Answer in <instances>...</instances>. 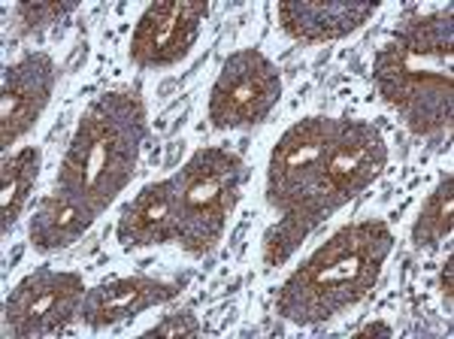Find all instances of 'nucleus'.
<instances>
[{
  "instance_id": "obj_12",
  "label": "nucleus",
  "mask_w": 454,
  "mask_h": 339,
  "mask_svg": "<svg viewBox=\"0 0 454 339\" xmlns=\"http://www.w3.org/2000/svg\"><path fill=\"white\" fill-rule=\"evenodd\" d=\"M179 233L176 197L170 179L145 185L140 194L124 206L119 218V242L124 248H149L173 242Z\"/></svg>"
},
{
  "instance_id": "obj_15",
  "label": "nucleus",
  "mask_w": 454,
  "mask_h": 339,
  "mask_svg": "<svg viewBox=\"0 0 454 339\" xmlns=\"http://www.w3.org/2000/svg\"><path fill=\"white\" fill-rule=\"evenodd\" d=\"M40 149L27 146V149L10 154L4 161V167H0V194H4L0 197V218H4V233H10V227L16 225V218L25 209L36 176H40Z\"/></svg>"
},
{
  "instance_id": "obj_10",
  "label": "nucleus",
  "mask_w": 454,
  "mask_h": 339,
  "mask_svg": "<svg viewBox=\"0 0 454 339\" xmlns=\"http://www.w3.org/2000/svg\"><path fill=\"white\" fill-rule=\"evenodd\" d=\"M385 161L387 146L379 128L364 119H351L348 113L342 115L331 143V161H327V173L340 201L348 203L364 188H370L372 179L385 170Z\"/></svg>"
},
{
  "instance_id": "obj_17",
  "label": "nucleus",
  "mask_w": 454,
  "mask_h": 339,
  "mask_svg": "<svg viewBox=\"0 0 454 339\" xmlns=\"http://www.w3.org/2000/svg\"><path fill=\"white\" fill-rule=\"evenodd\" d=\"M312 233L309 225H303L300 218H285L276 227H270L263 237V264L267 267H282L291 255L300 248V242Z\"/></svg>"
},
{
  "instance_id": "obj_6",
  "label": "nucleus",
  "mask_w": 454,
  "mask_h": 339,
  "mask_svg": "<svg viewBox=\"0 0 454 339\" xmlns=\"http://www.w3.org/2000/svg\"><path fill=\"white\" fill-rule=\"evenodd\" d=\"M282 98L276 64L258 49H243L224 61L209 91V122L218 130L254 128Z\"/></svg>"
},
{
  "instance_id": "obj_18",
  "label": "nucleus",
  "mask_w": 454,
  "mask_h": 339,
  "mask_svg": "<svg viewBox=\"0 0 454 339\" xmlns=\"http://www.w3.org/2000/svg\"><path fill=\"white\" fill-rule=\"evenodd\" d=\"M76 4H21L16 10V25L19 34H36L43 28L61 21L67 12H73Z\"/></svg>"
},
{
  "instance_id": "obj_11",
  "label": "nucleus",
  "mask_w": 454,
  "mask_h": 339,
  "mask_svg": "<svg viewBox=\"0 0 454 339\" xmlns=\"http://www.w3.org/2000/svg\"><path fill=\"white\" fill-rule=\"evenodd\" d=\"M179 297V285L158 282L149 276H134V279H106L98 288L85 291L82 300V319L91 330L113 327L119 321L137 319L140 312L160 304H170Z\"/></svg>"
},
{
  "instance_id": "obj_14",
  "label": "nucleus",
  "mask_w": 454,
  "mask_h": 339,
  "mask_svg": "<svg viewBox=\"0 0 454 339\" xmlns=\"http://www.w3.org/2000/svg\"><path fill=\"white\" fill-rule=\"evenodd\" d=\"M94 218L98 216H91L82 203H76L61 191H52L36 206L27 233H31L36 252H58V248H67L82 237Z\"/></svg>"
},
{
  "instance_id": "obj_19",
  "label": "nucleus",
  "mask_w": 454,
  "mask_h": 339,
  "mask_svg": "<svg viewBox=\"0 0 454 339\" xmlns=\"http://www.w3.org/2000/svg\"><path fill=\"white\" fill-rule=\"evenodd\" d=\"M197 334H200V321H197L192 309L167 315L164 321L149 330V336H197Z\"/></svg>"
},
{
  "instance_id": "obj_8",
  "label": "nucleus",
  "mask_w": 454,
  "mask_h": 339,
  "mask_svg": "<svg viewBox=\"0 0 454 339\" xmlns=\"http://www.w3.org/2000/svg\"><path fill=\"white\" fill-rule=\"evenodd\" d=\"M209 4L203 0H167L143 12L130 36V61L137 67H170L192 51Z\"/></svg>"
},
{
  "instance_id": "obj_21",
  "label": "nucleus",
  "mask_w": 454,
  "mask_h": 339,
  "mask_svg": "<svg viewBox=\"0 0 454 339\" xmlns=\"http://www.w3.org/2000/svg\"><path fill=\"white\" fill-rule=\"evenodd\" d=\"M357 336H391V327L382 321H376V324H367V327L357 330Z\"/></svg>"
},
{
  "instance_id": "obj_3",
  "label": "nucleus",
  "mask_w": 454,
  "mask_h": 339,
  "mask_svg": "<svg viewBox=\"0 0 454 339\" xmlns=\"http://www.w3.org/2000/svg\"><path fill=\"white\" fill-rule=\"evenodd\" d=\"M394 248L385 221H357L336 231L306 257L276 294V312L294 324H321L372 291Z\"/></svg>"
},
{
  "instance_id": "obj_5",
  "label": "nucleus",
  "mask_w": 454,
  "mask_h": 339,
  "mask_svg": "<svg viewBox=\"0 0 454 339\" xmlns=\"http://www.w3.org/2000/svg\"><path fill=\"white\" fill-rule=\"evenodd\" d=\"M248 167L239 154L227 149H200L185 167L170 176L179 233L188 255H207L222 240L227 218L237 209Z\"/></svg>"
},
{
  "instance_id": "obj_2",
  "label": "nucleus",
  "mask_w": 454,
  "mask_h": 339,
  "mask_svg": "<svg viewBox=\"0 0 454 339\" xmlns=\"http://www.w3.org/2000/svg\"><path fill=\"white\" fill-rule=\"evenodd\" d=\"M149 137L145 106L137 91H106L85 109L67 154L58 170L55 191L82 203L91 216L121 194L137 170Z\"/></svg>"
},
{
  "instance_id": "obj_4",
  "label": "nucleus",
  "mask_w": 454,
  "mask_h": 339,
  "mask_svg": "<svg viewBox=\"0 0 454 339\" xmlns=\"http://www.w3.org/2000/svg\"><path fill=\"white\" fill-rule=\"evenodd\" d=\"M336 124L340 119L327 115H312L291 124L270 154L267 203L285 218H300L312 231L340 206H346L327 173Z\"/></svg>"
},
{
  "instance_id": "obj_9",
  "label": "nucleus",
  "mask_w": 454,
  "mask_h": 339,
  "mask_svg": "<svg viewBox=\"0 0 454 339\" xmlns=\"http://www.w3.org/2000/svg\"><path fill=\"white\" fill-rule=\"evenodd\" d=\"M55 61L43 51L19 58L4 70V113H0V146L10 149L34 128L55 91Z\"/></svg>"
},
{
  "instance_id": "obj_20",
  "label": "nucleus",
  "mask_w": 454,
  "mask_h": 339,
  "mask_svg": "<svg viewBox=\"0 0 454 339\" xmlns=\"http://www.w3.org/2000/svg\"><path fill=\"white\" fill-rule=\"evenodd\" d=\"M451 272H454V257L449 255L445 261V270H442V297H445V309H451Z\"/></svg>"
},
{
  "instance_id": "obj_16",
  "label": "nucleus",
  "mask_w": 454,
  "mask_h": 339,
  "mask_svg": "<svg viewBox=\"0 0 454 339\" xmlns=\"http://www.w3.org/2000/svg\"><path fill=\"white\" fill-rule=\"evenodd\" d=\"M451 216H454V179L445 176L439 182V188L430 194V201L424 203L419 221L412 227V242L419 248H434L451 233Z\"/></svg>"
},
{
  "instance_id": "obj_13",
  "label": "nucleus",
  "mask_w": 454,
  "mask_h": 339,
  "mask_svg": "<svg viewBox=\"0 0 454 339\" xmlns=\"http://www.w3.org/2000/svg\"><path fill=\"white\" fill-rule=\"evenodd\" d=\"M372 12H376V4H309V0L279 4L285 34H291L300 43H325L348 36L361 25H367Z\"/></svg>"
},
{
  "instance_id": "obj_7",
  "label": "nucleus",
  "mask_w": 454,
  "mask_h": 339,
  "mask_svg": "<svg viewBox=\"0 0 454 339\" xmlns=\"http://www.w3.org/2000/svg\"><path fill=\"white\" fill-rule=\"evenodd\" d=\"M82 300L85 285L79 272L40 267L21 279L6 297V327L19 339L61 334L79 319Z\"/></svg>"
},
{
  "instance_id": "obj_1",
  "label": "nucleus",
  "mask_w": 454,
  "mask_h": 339,
  "mask_svg": "<svg viewBox=\"0 0 454 339\" xmlns=\"http://www.w3.org/2000/svg\"><path fill=\"white\" fill-rule=\"evenodd\" d=\"M372 79L412 134L430 137L454 119V12L406 16L376 51Z\"/></svg>"
}]
</instances>
